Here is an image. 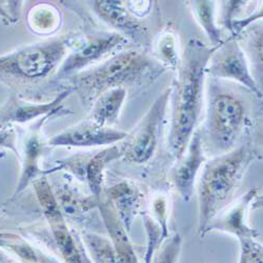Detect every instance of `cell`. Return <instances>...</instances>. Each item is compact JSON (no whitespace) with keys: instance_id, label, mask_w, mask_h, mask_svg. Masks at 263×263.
<instances>
[{"instance_id":"1","label":"cell","mask_w":263,"mask_h":263,"mask_svg":"<svg viewBox=\"0 0 263 263\" xmlns=\"http://www.w3.org/2000/svg\"><path fill=\"white\" fill-rule=\"evenodd\" d=\"M220 46L209 47L198 39L191 38L185 47L178 76L171 87L173 115L168 151L176 160L183 156L194 134L202 108L205 70Z\"/></svg>"},{"instance_id":"2","label":"cell","mask_w":263,"mask_h":263,"mask_svg":"<svg viewBox=\"0 0 263 263\" xmlns=\"http://www.w3.org/2000/svg\"><path fill=\"white\" fill-rule=\"evenodd\" d=\"M255 157L256 154L250 146L241 145L205 163L198 183L201 239L204 238L205 230L213 218L229 204Z\"/></svg>"},{"instance_id":"3","label":"cell","mask_w":263,"mask_h":263,"mask_svg":"<svg viewBox=\"0 0 263 263\" xmlns=\"http://www.w3.org/2000/svg\"><path fill=\"white\" fill-rule=\"evenodd\" d=\"M159 69L162 70L143 52L122 51L93 70L76 74L72 80V89L77 92L83 104L92 105L102 93L140 82L153 74L158 76L161 74Z\"/></svg>"},{"instance_id":"4","label":"cell","mask_w":263,"mask_h":263,"mask_svg":"<svg viewBox=\"0 0 263 263\" xmlns=\"http://www.w3.org/2000/svg\"><path fill=\"white\" fill-rule=\"evenodd\" d=\"M75 36L65 35L0 56V80L29 82L47 77L63 60L69 49L77 47Z\"/></svg>"},{"instance_id":"5","label":"cell","mask_w":263,"mask_h":263,"mask_svg":"<svg viewBox=\"0 0 263 263\" xmlns=\"http://www.w3.org/2000/svg\"><path fill=\"white\" fill-rule=\"evenodd\" d=\"M245 122V107L230 94L216 95L209 104L206 136L216 152L228 153L240 134Z\"/></svg>"},{"instance_id":"6","label":"cell","mask_w":263,"mask_h":263,"mask_svg":"<svg viewBox=\"0 0 263 263\" xmlns=\"http://www.w3.org/2000/svg\"><path fill=\"white\" fill-rule=\"evenodd\" d=\"M171 96V87L164 91L145 114L134 135L122 151V156L132 163L143 164L154 156L158 145L160 129Z\"/></svg>"},{"instance_id":"7","label":"cell","mask_w":263,"mask_h":263,"mask_svg":"<svg viewBox=\"0 0 263 263\" xmlns=\"http://www.w3.org/2000/svg\"><path fill=\"white\" fill-rule=\"evenodd\" d=\"M127 39L118 33H100L81 41L63 61L58 71V79L82 72L89 65L122 49Z\"/></svg>"},{"instance_id":"8","label":"cell","mask_w":263,"mask_h":263,"mask_svg":"<svg viewBox=\"0 0 263 263\" xmlns=\"http://www.w3.org/2000/svg\"><path fill=\"white\" fill-rule=\"evenodd\" d=\"M34 187L37 198L42 206L51 227L55 242L65 263H83L75 240L64 221L62 211L46 178L36 179Z\"/></svg>"},{"instance_id":"9","label":"cell","mask_w":263,"mask_h":263,"mask_svg":"<svg viewBox=\"0 0 263 263\" xmlns=\"http://www.w3.org/2000/svg\"><path fill=\"white\" fill-rule=\"evenodd\" d=\"M209 62H211V65L209 68L206 67V74L236 80L248 87L257 97H262V92L250 72L246 55L236 39L232 38L221 43Z\"/></svg>"},{"instance_id":"10","label":"cell","mask_w":263,"mask_h":263,"mask_svg":"<svg viewBox=\"0 0 263 263\" xmlns=\"http://www.w3.org/2000/svg\"><path fill=\"white\" fill-rule=\"evenodd\" d=\"M259 189L252 187L231 204L224 206L209 223L204 237L214 231L223 232L241 238H257L259 233L249 224V212L259 198Z\"/></svg>"},{"instance_id":"11","label":"cell","mask_w":263,"mask_h":263,"mask_svg":"<svg viewBox=\"0 0 263 263\" xmlns=\"http://www.w3.org/2000/svg\"><path fill=\"white\" fill-rule=\"evenodd\" d=\"M127 136L125 132L101 126L92 120H86L70 126L55 135L50 139L49 144L53 146L75 147L109 145L123 140Z\"/></svg>"},{"instance_id":"12","label":"cell","mask_w":263,"mask_h":263,"mask_svg":"<svg viewBox=\"0 0 263 263\" xmlns=\"http://www.w3.org/2000/svg\"><path fill=\"white\" fill-rule=\"evenodd\" d=\"M205 161L203 138L200 130L194 132L183 156L171 171V180L183 201L192 199L197 174Z\"/></svg>"},{"instance_id":"13","label":"cell","mask_w":263,"mask_h":263,"mask_svg":"<svg viewBox=\"0 0 263 263\" xmlns=\"http://www.w3.org/2000/svg\"><path fill=\"white\" fill-rule=\"evenodd\" d=\"M72 92V87L58 94L52 101L46 103L26 102L17 98H11L0 107V126L6 127L10 123H27L38 117L47 116L60 109L63 100Z\"/></svg>"},{"instance_id":"14","label":"cell","mask_w":263,"mask_h":263,"mask_svg":"<svg viewBox=\"0 0 263 263\" xmlns=\"http://www.w3.org/2000/svg\"><path fill=\"white\" fill-rule=\"evenodd\" d=\"M106 200L113 205L127 232L130 231L139 213L143 195L139 187L129 181H121L105 192Z\"/></svg>"},{"instance_id":"15","label":"cell","mask_w":263,"mask_h":263,"mask_svg":"<svg viewBox=\"0 0 263 263\" xmlns=\"http://www.w3.org/2000/svg\"><path fill=\"white\" fill-rule=\"evenodd\" d=\"M104 224L109 234V240L121 263H139L135 249L127 236V231L119 219L115 209L107 200L98 203Z\"/></svg>"},{"instance_id":"16","label":"cell","mask_w":263,"mask_h":263,"mask_svg":"<svg viewBox=\"0 0 263 263\" xmlns=\"http://www.w3.org/2000/svg\"><path fill=\"white\" fill-rule=\"evenodd\" d=\"M94 10L106 24L125 34L136 35L141 31V25L123 5L116 0H99L94 2Z\"/></svg>"},{"instance_id":"17","label":"cell","mask_w":263,"mask_h":263,"mask_svg":"<svg viewBox=\"0 0 263 263\" xmlns=\"http://www.w3.org/2000/svg\"><path fill=\"white\" fill-rule=\"evenodd\" d=\"M126 97L125 87H115L102 93L92 103V121L109 127L116 123Z\"/></svg>"},{"instance_id":"18","label":"cell","mask_w":263,"mask_h":263,"mask_svg":"<svg viewBox=\"0 0 263 263\" xmlns=\"http://www.w3.org/2000/svg\"><path fill=\"white\" fill-rule=\"evenodd\" d=\"M122 156V151H120L116 145L107 147L95 154L87 163L85 164V179L89 183L90 190L96 199L100 200V195L103 182V173L105 166L115 159Z\"/></svg>"},{"instance_id":"19","label":"cell","mask_w":263,"mask_h":263,"mask_svg":"<svg viewBox=\"0 0 263 263\" xmlns=\"http://www.w3.org/2000/svg\"><path fill=\"white\" fill-rule=\"evenodd\" d=\"M43 144L40 141V138L37 134H32L28 137L25 143V159L24 167L21 172V177L16 190V194L24 191L31 182L41 174V171L38 166V160L43 153Z\"/></svg>"},{"instance_id":"20","label":"cell","mask_w":263,"mask_h":263,"mask_svg":"<svg viewBox=\"0 0 263 263\" xmlns=\"http://www.w3.org/2000/svg\"><path fill=\"white\" fill-rule=\"evenodd\" d=\"M28 25L37 34H53L60 26V13L49 4H38L28 14Z\"/></svg>"},{"instance_id":"21","label":"cell","mask_w":263,"mask_h":263,"mask_svg":"<svg viewBox=\"0 0 263 263\" xmlns=\"http://www.w3.org/2000/svg\"><path fill=\"white\" fill-rule=\"evenodd\" d=\"M192 7L194 16L201 28H203L213 46H220L222 43L221 34L215 24L214 2H192Z\"/></svg>"},{"instance_id":"22","label":"cell","mask_w":263,"mask_h":263,"mask_svg":"<svg viewBox=\"0 0 263 263\" xmlns=\"http://www.w3.org/2000/svg\"><path fill=\"white\" fill-rule=\"evenodd\" d=\"M100 200L96 199L94 196L83 197L74 191L63 186V189L58 191V204L60 210L62 209L67 214H78L85 213L93 208L98 206Z\"/></svg>"},{"instance_id":"23","label":"cell","mask_w":263,"mask_h":263,"mask_svg":"<svg viewBox=\"0 0 263 263\" xmlns=\"http://www.w3.org/2000/svg\"><path fill=\"white\" fill-rule=\"evenodd\" d=\"M84 242L95 263H121L111 240L97 234H85Z\"/></svg>"},{"instance_id":"24","label":"cell","mask_w":263,"mask_h":263,"mask_svg":"<svg viewBox=\"0 0 263 263\" xmlns=\"http://www.w3.org/2000/svg\"><path fill=\"white\" fill-rule=\"evenodd\" d=\"M156 51L159 60L175 69L178 65V54L176 48V37L172 32L162 34L157 41Z\"/></svg>"},{"instance_id":"25","label":"cell","mask_w":263,"mask_h":263,"mask_svg":"<svg viewBox=\"0 0 263 263\" xmlns=\"http://www.w3.org/2000/svg\"><path fill=\"white\" fill-rule=\"evenodd\" d=\"M240 245L239 263H263L262 246L255 238L238 239Z\"/></svg>"},{"instance_id":"26","label":"cell","mask_w":263,"mask_h":263,"mask_svg":"<svg viewBox=\"0 0 263 263\" xmlns=\"http://www.w3.org/2000/svg\"><path fill=\"white\" fill-rule=\"evenodd\" d=\"M152 210L155 215L154 220L159 224L161 231H162V237L163 239H166L168 237V229H167V222H168V205H167V199L164 195H158L156 196L152 202Z\"/></svg>"},{"instance_id":"27","label":"cell","mask_w":263,"mask_h":263,"mask_svg":"<svg viewBox=\"0 0 263 263\" xmlns=\"http://www.w3.org/2000/svg\"><path fill=\"white\" fill-rule=\"evenodd\" d=\"M0 147H7L17 153L16 149V133L8 127H0Z\"/></svg>"}]
</instances>
